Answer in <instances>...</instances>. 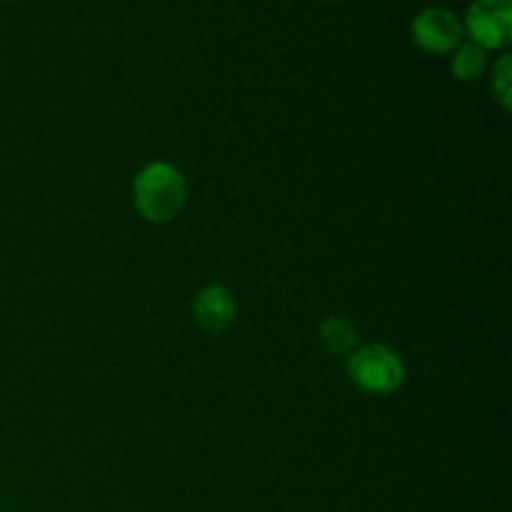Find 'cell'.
I'll return each mask as SVG.
<instances>
[{"instance_id": "1", "label": "cell", "mask_w": 512, "mask_h": 512, "mask_svg": "<svg viewBox=\"0 0 512 512\" xmlns=\"http://www.w3.org/2000/svg\"><path fill=\"white\" fill-rule=\"evenodd\" d=\"M188 183L180 168L165 160L143 165L133 178V205L143 220L153 225L173 223L185 208Z\"/></svg>"}, {"instance_id": "2", "label": "cell", "mask_w": 512, "mask_h": 512, "mask_svg": "<svg viewBox=\"0 0 512 512\" xmlns=\"http://www.w3.org/2000/svg\"><path fill=\"white\" fill-rule=\"evenodd\" d=\"M345 375L360 393L388 398L403 388L408 368L393 348L383 343H370L360 345L345 358Z\"/></svg>"}, {"instance_id": "3", "label": "cell", "mask_w": 512, "mask_h": 512, "mask_svg": "<svg viewBox=\"0 0 512 512\" xmlns=\"http://www.w3.org/2000/svg\"><path fill=\"white\" fill-rule=\"evenodd\" d=\"M463 28L480 48H508L512 40V0H475L468 8Z\"/></svg>"}, {"instance_id": "4", "label": "cell", "mask_w": 512, "mask_h": 512, "mask_svg": "<svg viewBox=\"0 0 512 512\" xmlns=\"http://www.w3.org/2000/svg\"><path fill=\"white\" fill-rule=\"evenodd\" d=\"M410 35H413L415 45L425 53L445 55L453 53L460 43H463V20L448 8H425L420 10L410 25Z\"/></svg>"}, {"instance_id": "5", "label": "cell", "mask_w": 512, "mask_h": 512, "mask_svg": "<svg viewBox=\"0 0 512 512\" xmlns=\"http://www.w3.org/2000/svg\"><path fill=\"white\" fill-rule=\"evenodd\" d=\"M193 318L205 333L223 335L238 318L235 295L225 285H205L193 298Z\"/></svg>"}, {"instance_id": "6", "label": "cell", "mask_w": 512, "mask_h": 512, "mask_svg": "<svg viewBox=\"0 0 512 512\" xmlns=\"http://www.w3.org/2000/svg\"><path fill=\"white\" fill-rule=\"evenodd\" d=\"M320 345L325 348V353L338 355V358H348L355 348H358V328L350 323L345 315H328V318L320 323L318 328Z\"/></svg>"}, {"instance_id": "7", "label": "cell", "mask_w": 512, "mask_h": 512, "mask_svg": "<svg viewBox=\"0 0 512 512\" xmlns=\"http://www.w3.org/2000/svg\"><path fill=\"white\" fill-rule=\"evenodd\" d=\"M488 68V50L480 48L478 43L468 40V43H460L453 50V60H450V70L458 80L470 83V80H478L480 75Z\"/></svg>"}, {"instance_id": "8", "label": "cell", "mask_w": 512, "mask_h": 512, "mask_svg": "<svg viewBox=\"0 0 512 512\" xmlns=\"http://www.w3.org/2000/svg\"><path fill=\"white\" fill-rule=\"evenodd\" d=\"M490 90H493V98L503 105V110H510L512 100V58L503 55L498 63L493 65V75H490Z\"/></svg>"}, {"instance_id": "9", "label": "cell", "mask_w": 512, "mask_h": 512, "mask_svg": "<svg viewBox=\"0 0 512 512\" xmlns=\"http://www.w3.org/2000/svg\"><path fill=\"white\" fill-rule=\"evenodd\" d=\"M5 3H13V0H5Z\"/></svg>"}]
</instances>
